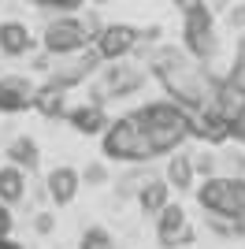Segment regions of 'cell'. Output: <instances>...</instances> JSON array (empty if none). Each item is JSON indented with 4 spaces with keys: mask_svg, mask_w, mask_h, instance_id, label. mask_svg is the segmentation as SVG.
<instances>
[{
    "mask_svg": "<svg viewBox=\"0 0 245 249\" xmlns=\"http://www.w3.org/2000/svg\"><path fill=\"white\" fill-rule=\"evenodd\" d=\"M34 82L22 74H0V112H22L26 104H34Z\"/></svg>",
    "mask_w": 245,
    "mask_h": 249,
    "instance_id": "cell-10",
    "label": "cell"
},
{
    "mask_svg": "<svg viewBox=\"0 0 245 249\" xmlns=\"http://www.w3.org/2000/svg\"><path fill=\"white\" fill-rule=\"evenodd\" d=\"M193 156L186 153H175L171 160H167V182H171L175 190H190V182H193Z\"/></svg>",
    "mask_w": 245,
    "mask_h": 249,
    "instance_id": "cell-15",
    "label": "cell"
},
{
    "mask_svg": "<svg viewBox=\"0 0 245 249\" xmlns=\"http://www.w3.org/2000/svg\"><path fill=\"white\" fill-rule=\"evenodd\" d=\"M141 123L149 130V142H153L156 153H175L186 138L193 134V123H190V108H175L167 101H156L149 108H141Z\"/></svg>",
    "mask_w": 245,
    "mask_h": 249,
    "instance_id": "cell-2",
    "label": "cell"
},
{
    "mask_svg": "<svg viewBox=\"0 0 245 249\" xmlns=\"http://www.w3.org/2000/svg\"><path fill=\"white\" fill-rule=\"evenodd\" d=\"M37 231H41V234H49V231H52V216H37Z\"/></svg>",
    "mask_w": 245,
    "mask_h": 249,
    "instance_id": "cell-26",
    "label": "cell"
},
{
    "mask_svg": "<svg viewBox=\"0 0 245 249\" xmlns=\"http://www.w3.org/2000/svg\"><path fill=\"white\" fill-rule=\"evenodd\" d=\"M30 30H26V22H15V19H8V22H0V52L4 56H26L30 52Z\"/></svg>",
    "mask_w": 245,
    "mask_h": 249,
    "instance_id": "cell-12",
    "label": "cell"
},
{
    "mask_svg": "<svg viewBox=\"0 0 245 249\" xmlns=\"http://www.w3.org/2000/svg\"><path fill=\"white\" fill-rule=\"evenodd\" d=\"M8 227H11V219H8V212H4V208H0V238H4V234H8Z\"/></svg>",
    "mask_w": 245,
    "mask_h": 249,
    "instance_id": "cell-27",
    "label": "cell"
},
{
    "mask_svg": "<svg viewBox=\"0 0 245 249\" xmlns=\"http://www.w3.org/2000/svg\"><path fill=\"white\" fill-rule=\"evenodd\" d=\"M242 22H245V8H242Z\"/></svg>",
    "mask_w": 245,
    "mask_h": 249,
    "instance_id": "cell-30",
    "label": "cell"
},
{
    "mask_svg": "<svg viewBox=\"0 0 245 249\" xmlns=\"http://www.w3.org/2000/svg\"><path fill=\"white\" fill-rule=\"evenodd\" d=\"M82 249H112V238H108V231L93 227L82 234Z\"/></svg>",
    "mask_w": 245,
    "mask_h": 249,
    "instance_id": "cell-21",
    "label": "cell"
},
{
    "mask_svg": "<svg viewBox=\"0 0 245 249\" xmlns=\"http://www.w3.org/2000/svg\"><path fill=\"white\" fill-rule=\"evenodd\" d=\"M49 194L56 205H67V201H74V194H78V171H71V167H56L49 175Z\"/></svg>",
    "mask_w": 245,
    "mask_h": 249,
    "instance_id": "cell-13",
    "label": "cell"
},
{
    "mask_svg": "<svg viewBox=\"0 0 245 249\" xmlns=\"http://www.w3.org/2000/svg\"><path fill=\"white\" fill-rule=\"evenodd\" d=\"M186 49L193 52L197 60H212L215 52H219V37L212 30V11L208 8L186 15Z\"/></svg>",
    "mask_w": 245,
    "mask_h": 249,
    "instance_id": "cell-7",
    "label": "cell"
},
{
    "mask_svg": "<svg viewBox=\"0 0 245 249\" xmlns=\"http://www.w3.org/2000/svg\"><path fill=\"white\" fill-rule=\"evenodd\" d=\"M175 8L182 11V15H193V11H201V8H208V4H204V0H171Z\"/></svg>",
    "mask_w": 245,
    "mask_h": 249,
    "instance_id": "cell-24",
    "label": "cell"
},
{
    "mask_svg": "<svg viewBox=\"0 0 245 249\" xmlns=\"http://www.w3.org/2000/svg\"><path fill=\"white\" fill-rule=\"evenodd\" d=\"M0 249H15V246H8V242H4V238H0Z\"/></svg>",
    "mask_w": 245,
    "mask_h": 249,
    "instance_id": "cell-29",
    "label": "cell"
},
{
    "mask_svg": "<svg viewBox=\"0 0 245 249\" xmlns=\"http://www.w3.org/2000/svg\"><path fill=\"white\" fill-rule=\"evenodd\" d=\"M141 86H145L141 67H134V63H126V60H108V67L93 78L89 97H93V104H104V101H119V97L138 93Z\"/></svg>",
    "mask_w": 245,
    "mask_h": 249,
    "instance_id": "cell-4",
    "label": "cell"
},
{
    "mask_svg": "<svg viewBox=\"0 0 245 249\" xmlns=\"http://www.w3.org/2000/svg\"><path fill=\"white\" fill-rule=\"evenodd\" d=\"M86 37H89V30L82 26V19L60 15V19H52L49 26H45V52L56 56V60H60V56H74V52H82Z\"/></svg>",
    "mask_w": 245,
    "mask_h": 249,
    "instance_id": "cell-6",
    "label": "cell"
},
{
    "mask_svg": "<svg viewBox=\"0 0 245 249\" xmlns=\"http://www.w3.org/2000/svg\"><path fill=\"white\" fill-rule=\"evenodd\" d=\"M63 93H67V89L45 82L37 93H34V108H37L41 115H60V112H63Z\"/></svg>",
    "mask_w": 245,
    "mask_h": 249,
    "instance_id": "cell-18",
    "label": "cell"
},
{
    "mask_svg": "<svg viewBox=\"0 0 245 249\" xmlns=\"http://www.w3.org/2000/svg\"><path fill=\"white\" fill-rule=\"evenodd\" d=\"M34 4H45V8H74L82 0H34Z\"/></svg>",
    "mask_w": 245,
    "mask_h": 249,
    "instance_id": "cell-25",
    "label": "cell"
},
{
    "mask_svg": "<svg viewBox=\"0 0 245 249\" xmlns=\"http://www.w3.org/2000/svg\"><path fill=\"white\" fill-rule=\"evenodd\" d=\"M138 41H141V34L134 30V26L115 22V26H104L97 34V52H101V60H122L126 52L138 49Z\"/></svg>",
    "mask_w": 245,
    "mask_h": 249,
    "instance_id": "cell-9",
    "label": "cell"
},
{
    "mask_svg": "<svg viewBox=\"0 0 245 249\" xmlns=\"http://www.w3.org/2000/svg\"><path fill=\"white\" fill-rule=\"evenodd\" d=\"M22 190H26V175H22V167H0V201H19Z\"/></svg>",
    "mask_w": 245,
    "mask_h": 249,
    "instance_id": "cell-16",
    "label": "cell"
},
{
    "mask_svg": "<svg viewBox=\"0 0 245 249\" xmlns=\"http://www.w3.org/2000/svg\"><path fill=\"white\" fill-rule=\"evenodd\" d=\"M193 238V231L186 227V212L178 205H163L160 208V242L163 246H186Z\"/></svg>",
    "mask_w": 245,
    "mask_h": 249,
    "instance_id": "cell-11",
    "label": "cell"
},
{
    "mask_svg": "<svg viewBox=\"0 0 245 249\" xmlns=\"http://www.w3.org/2000/svg\"><path fill=\"white\" fill-rule=\"evenodd\" d=\"M104 153L115 156V160H134V164H141V160H153L156 149L149 142V130H145L141 115H122L119 123L108 126V138H104Z\"/></svg>",
    "mask_w": 245,
    "mask_h": 249,
    "instance_id": "cell-3",
    "label": "cell"
},
{
    "mask_svg": "<svg viewBox=\"0 0 245 249\" xmlns=\"http://www.w3.org/2000/svg\"><path fill=\"white\" fill-rule=\"evenodd\" d=\"M138 201H141L145 212H160V208L167 205V182H160V178H145L141 190H138Z\"/></svg>",
    "mask_w": 245,
    "mask_h": 249,
    "instance_id": "cell-17",
    "label": "cell"
},
{
    "mask_svg": "<svg viewBox=\"0 0 245 249\" xmlns=\"http://www.w3.org/2000/svg\"><path fill=\"white\" fill-rule=\"evenodd\" d=\"M215 167H219L215 153H197V156H193V171H197V175H212Z\"/></svg>",
    "mask_w": 245,
    "mask_h": 249,
    "instance_id": "cell-22",
    "label": "cell"
},
{
    "mask_svg": "<svg viewBox=\"0 0 245 249\" xmlns=\"http://www.w3.org/2000/svg\"><path fill=\"white\" fill-rule=\"evenodd\" d=\"M149 67L160 74L163 89L175 97V104H182L190 112L212 104L215 86L193 52L175 49V45H160V49H149Z\"/></svg>",
    "mask_w": 245,
    "mask_h": 249,
    "instance_id": "cell-1",
    "label": "cell"
},
{
    "mask_svg": "<svg viewBox=\"0 0 245 249\" xmlns=\"http://www.w3.org/2000/svg\"><path fill=\"white\" fill-rule=\"evenodd\" d=\"M8 156H11V164H15V167H26V171L37 167V160H41L37 145H34L30 138H15V142L8 145Z\"/></svg>",
    "mask_w": 245,
    "mask_h": 249,
    "instance_id": "cell-19",
    "label": "cell"
},
{
    "mask_svg": "<svg viewBox=\"0 0 245 249\" xmlns=\"http://www.w3.org/2000/svg\"><path fill=\"white\" fill-rule=\"evenodd\" d=\"M63 63H56L49 74V86H60V89H71V86H78L82 78H89L93 71H97V63H101V52H74V56H60Z\"/></svg>",
    "mask_w": 245,
    "mask_h": 249,
    "instance_id": "cell-8",
    "label": "cell"
},
{
    "mask_svg": "<svg viewBox=\"0 0 245 249\" xmlns=\"http://www.w3.org/2000/svg\"><path fill=\"white\" fill-rule=\"evenodd\" d=\"M238 231H242V234H245V216H242V219H238Z\"/></svg>",
    "mask_w": 245,
    "mask_h": 249,
    "instance_id": "cell-28",
    "label": "cell"
},
{
    "mask_svg": "<svg viewBox=\"0 0 245 249\" xmlns=\"http://www.w3.org/2000/svg\"><path fill=\"white\" fill-rule=\"evenodd\" d=\"M71 123H74V130H82V134H97V130L108 126L101 104H78V108H71Z\"/></svg>",
    "mask_w": 245,
    "mask_h": 249,
    "instance_id": "cell-14",
    "label": "cell"
},
{
    "mask_svg": "<svg viewBox=\"0 0 245 249\" xmlns=\"http://www.w3.org/2000/svg\"><path fill=\"white\" fill-rule=\"evenodd\" d=\"M104 178H108V171H104L101 164H89V167H86V182H89V186H101Z\"/></svg>",
    "mask_w": 245,
    "mask_h": 249,
    "instance_id": "cell-23",
    "label": "cell"
},
{
    "mask_svg": "<svg viewBox=\"0 0 245 249\" xmlns=\"http://www.w3.org/2000/svg\"><path fill=\"white\" fill-rule=\"evenodd\" d=\"M215 160H219V167L230 171V175H245V149L242 145H223L215 153Z\"/></svg>",
    "mask_w": 245,
    "mask_h": 249,
    "instance_id": "cell-20",
    "label": "cell"
},
{
    "mask_svg": "<svg viewBox=\"0 0 245 249\" xmlns=\"http://www.w3.org/2000/svg\"><path fill=\"white\" fill-rule=\"evenodd\" d=\"M201 205L212 216H227V219H242L245 216V182L242 175H227V178H208L201 186Z\"/></svg>",
    "mask_w": 245,
    "mask_h": 249,
    "instance_id": "cell-5",
    "label": "cell"
}]
</instances>
